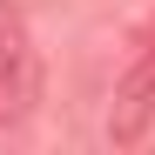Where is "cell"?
Returning <instances> with one entry per match:
<instances>
[{
  "label": "cell",
  "instance_id": "6da1fadb",
  "mask_svg": "<svg viewBox=\"0 0 155 155\" xmlns=\"http://www.w3.org/2000/svg\"><path fill=\"white\" fill-rule=\"evenodd\" d=\"M41 101V54L27 34V14L0 0V121H20Z\"/></svg>",
  "mask_w": 155,
  "mask_h": 155
},
{
  "label": "cell",
  "instance_id": "7a4b0ae2",
  "mask_svg": "<svg viewBox=\"0 0 155 155\" xmlns=\"http://www.w3.org/2000/svg\"><path fill=\"white\" fill-rule=\"evenodd\" d=\"M155 128V41L142 47V61L115 81V101H108V142L115 148H135Z\"/></svg>",
  "mask_w": 155,
  "mask_h": 155
}]
</instances>
